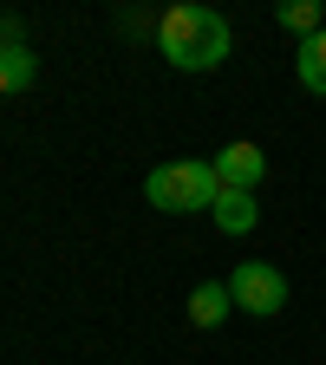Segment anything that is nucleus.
<instances>
[{
  "instance_id": "nucleus-1",
  "label": "nucleus",
  "mask_w": 326,
  "mask_h": 365,
  "mask_svg": "<svg viewBox=\"0 0 326 365\" xmlns=\"http://www.w3.org/2000/svg\"><path fill=\"white\" fill-rule=\"evenodd\" d=\"M157 53L176 66V72H215L228 53H235V33H228V20L215 7H203V0H183V7L157 14Z\"/></svg>"
},
{
  "instance_id": "nucleus-2",
  "label": "nucleus",
  "mask_w": 326,
  "mask_h": 365,
  "mask_svg": "<svg viewBox=\"0 0 326 365\" xmlns=\"http://www.w3.org/2000/svg\"><path fill=\"white\" fill-rule=\"evenodd\" d=\"M222 182H215V163L203 157H176V163H157L144 176V202L163 209V215H196V209H215Z\"/></svg>"
},
{
  "instance_id": "nucleus-3",
  "label": "nucleus",
  "mask_w": 326,
  "mask_h": 365,
  "mask_svg": "<svg viewBox=\"0 0 326 365\" xmlns=\"http://www.w3.org/2000/svg\"><path fill=\"white\" fill-rule=\"evenodd\" d=\"M228 300H235V313L274 319V313H287V274L274 261H242L228 274Z\"/></svg>"
},
{
  "instance_id": "nucleus-4",
  "label": "nucleus",
  "mask_w": 326,
  "mask_h": 365,
  "mask_svg": "<svg viewBox=\"0 0 326 365\" xmlns=\"http://www.w3.org/2000/svg\"><path fill=\"white\" fill-rule=\"evenodd\" d=\"M209 163H215V182H222V190H248V196H255V182L268 176L261 144H222Z\"/></svg>"
},
{
  "instance_id": "nucleus-5",
  "label": "nucleus",
  "mask_w": 326,
  "mask_h": 365,
  "mask_svg": "<svg viewBox=\"0 0 326 365\" xmlns=\"http://www.w3.org/2000/svg\"><path fill=\"white\" fill-rule=\"evenodd\" d=\"M209 215H215V228H222V235H255V222H261V202H255L248 190H222Z\"/></svg>"
},
{
  "instance_id": "nucleus-6",
  "label": "nucleus",
  "mask_w": 326,
  "mask_h": 365,
  "mask_svg": "<svg viewBox=\"0 0 326 365\" xmlns=\"http://www.w3.org/2000/svg\"><path fill=\"white\" fill-rule=\"evenodd\" d=\"M235 313V300H228V281H203L196 294H190V327H222V319Z\"/></svg>"
},
{
  "instance_id": "nucleus-7",
  "label": "nucleus",
  "mask_w": 326,
  "mask_h": 365,
  "mask_svg": "<svg viewBox=\"0 0 326 365\" xmlns=\"http://www.w3.org/2000/svg\"><path fill=\"white\" fill-rule=\"evenodd\" d=\"M274 20H281L294 39H313V33H326V0H281Z\"/></svg>"
},
{
  "instance_id": "nucleus-8",
  "label": "nucleus",
  "mask_w": 326,
  "mask_h": 365,
  "mask_svg": "<svg viewBox=\"0 0 326 365\" xmlns=\"http://www.w3.org/2000/svg\"><path fill=\"white\" fill-rule=\"evenodd\" d=\"M294 72H300V85L313 91V98H326V33L300 39V53H294Z\"/></svg>"
},
{
  "instance_id": "nucleus-9",
  "label": "nucleus",
  "mask_w": 326,
  "mask_h": 365,
  "mask_svg": "<svg viewBox=\"0 0 326 365\" xmlns=\"http://www.w3.org/2000/svg\"><path fill=\"white\" fill-rule=\"evenodd\" d=\"M33 78H39V59L26 46H0V91H26Z\"/></svg>"
},
{
  "instance_id": "nucleus-10",
  "label": "nucleus",
  "mask_w": 326,
  "mask_h": 365,
  "mask_svg": "<svg viewBox=\"0 0 326 365\" xmlns=\"http://www.w3.org/2000/svg\"><path fill=\"white\" fill-rule=\"evenodd\" d=\"M157 26H163V20H151V14H137V7H131V14H118V33H131V39H144V33L157 39Z\"/></svg>"
}]
</instances>
